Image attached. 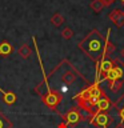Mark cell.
Masks as SVG:
<instances>
[{"label":"cell","instance_id":"9","mask_svg":"<svg viewBox=\"0 0 124 128\" xmlns=\"http://www.w3.org/2000/svg\"><path fill=\"white\" fill-rule=\"evenodd\" d=\"M108 18H110V20L112 23L115 24L118 28H122L124 27V11L122 10H114V11H111V14L108 15Z\"/></svg>","mask_w":124,"mask_h":128},{"label":"cell","instance_id":"15","mask_svg":"<svg viewBox=\"0 0 124 128\" xmlns=\"http://www.w3.org/2000/svg\"><path fill=\"white\" fill-rule=\"evenodd\" d=\"M90 7H91V10L94 11L95 14H99V12L103 11V8L106 6H104V3L102 2V0H92L91 4H90Z\"/></svg>","mask_w":124,"mask_h":128},{"label":"cell","instance_id":"22","mask_svg":"<svg viewBox=\"0 0 124 128\" xmlns=\"http://www.w3.org/2000/svg\"><path fill=\"white\" fill-rule=\"evenodd\" d=\"M58 128H68V124L64 122V123H60L59 126H58Z\"/></svg>","mask_w":124,"mask_h":128},{"label":"cell","instance_id":"6","mask_svg":"<svg viewBox=\"0 0 124 128\" xmlns=\"http://www.w3.org/2000/svg\"><path fill=\"white\" fill-rule=\"evenodd\" d=\"M62 119L68 124V127H76L78 124L82 122V115H80V110L78 107H72L67 111V114H62Z\"/></svg>","mask_w":124,"mask_h":128},{"label":"cell","instance_id":"20","mask_svg":"<svg viewBox=\"0 0 124 128\" xmlns=\"http://www.w3.org/2000/svg\"><path fill=\"white\" fill-rule=\"evenodd\" d=\"M118 112H119V116H120V119H122V122L124 123V108H119Z\"/></svg>","mask_w":124,"mask_h":128},{"label":"cell","instance_id":"8","mask_svg":"<svg viewBox=\"0 0 124 128\" xmlns=\"http://www.w3.org/2000/svg\"><path fill=\"white\" fill-rule=\"evenodd\" d=\"M112 104H114V103L111 102L110 96L104 92V95L100 98V100L98 102V104H96V107H95V114H98V112H108L112 107H114Z\"/></svg>","mask_w":124,"mask_h":128},{"label":"cell","instance_id":"4","mask_svg":"<svg viewBox=\"0 0 124 128\" xmlns=\"http://www.w3.org/2000/svg\"><path fill=\"white\" fill-rule=\"evenodd\" d=\"M112 63H114V67L110 71L106 80H122V82H124V62L119 58H115L112 59Z\"/></svg>","mask_w":124,"mask_h":128},{"label":"cell","instance_id":"21","mask_svg":"<svg viewBox=\"0 0 124 128\" xmlns=\"http://www.w3.org/2000/svg\"><path fill=\"white\" fill-rule=\"evenodd\" d=\"M102 2L104 3V6H106V7H107V6H111V4H112V3H114V2H115V0H102Z\"/></svg>","mask_w":124,"mask_h":128},{"label":"cell","instance_id":"17","mask_svg":"<svg viewBox=\"0 0 124 128\" xmlns=\"http://www.w3.org/2000/svg\"><path fill=\"white\" fill-rule=\"evenodd\" d=\"M12 127H14L12 122L0 111V128H12Z\"/></svg>","mask_w":124,"mask_h":128},{"label":"cell","instance_id":"16","mask_svg":"<svg viewBox=\"0 0 124 128\" xmlns=\"http://www.w3.org/2000/svg\"><path fill=\"white\" fill-rule=\"evenodd\" d=\"M108 82H110V90L114 92V94L119 92L122 90L123 84H124V82H122V80H108Z\"/></svg>","mask_w":124,"mask_h":128},{"label":"cell","instance_id":"10","mask_svg":"<svg viewBox=\"0 0 124 128\" xmlns=\"http://www.w3.org/2000/svg\"><path fill=\"white\" fill-rule=\"evenodd\" d=\"M110 32H111V30H108V31H107V36H106V40H104L103 54H102V55H104V56H108V58H110V56L116 51L115 44L112 43V42H110Z\"/></svg>","mask_w":124,"mask_h":128},{"label":"cell","instance_id":"24","mask_svg":"<svg viewBox=\"0 0 124 128\" xmlns=\"http://www.w3.org/2000/svg\"><path fill=\"white\" fill-rule=\"evenodd\" d=\"M120 56H122V59H124V47L120 50Z\"/></svg>","mask_w":124,"mask_h":128},{"label":"cell","instance_id":"5","mask_svg":"<svg viewBox=\"0 0 124 128\" xmlns=\"http://www.w3.org/2000/svg\"><path fill=\"white\" fill-rule=\"evenodd\" d=\"M91 124H94L98 128H108L114 123V118L111 115H108L107 112H98L92 116V119L90 120Z\"/></svg>","mask_w":124,"mask_h":128},{"label":"cell","instance_id":"2","mask_svg":"<svg viewBox=\"0 0 124 128\" xmlns=\"http://www.w3.org/2000/svg\"><path fill=\"white\" fill-rule=\"evenodd\" d=\"M32 42H34V46H35V50H36V55H38V60H39L40 70H42V75H43V82H44V86H46V90H47V94H44V95L42 96V102L46 104V107H48L50 110L55 111L58 115H62V114H60V112L58 111V106H59L60 103H62L63 96H62V94H60V92L52 90L51 86L48 84V76L46 75V71H44L42 59H40L39 48H38V44H36V38H35V36L32 38Z\"/></svg>","mask_w":124,"mask_h":128},{"label":"cell","instance_id":"19","mask_svg":"<svg viewBox=\"0 0 124 128\" xmlns=\"http://www.w3.org/2000/svg\"><path fill=\"white\" fill-rule=\"evenodd\" d=\"M112 106H114L116 110H119V108H124V92H123V95L119 98V100H116Z\"/></svg>","mask_w":124,"mask_h":128},{"label":"cell","instance_id":"3","mask_svg":"<svg viewBox=\"0 0 124 128\" xmlns=\"http://www.w3.org/2000/svg\"><path fill=\"white\" fill-rule=\"evenodd\" d=\"M104 95V91L100 88V82H95L94 84H88L87 88H84L82 92H79L76 96H74V100L80 102V100H90V102L96 107V104L100 100V98Z\"/></svg>","mask_w":124,"mask_h":128},{"label":"cell","instance_id":"12","mask_svg":"<svg viewBox=\"0 0 124 128\" xmlns=\"http://www.w3.org/2000/svg\"><path fill=\"white\" fill-rule=\"evenodd\" d=\"M12 52H14V46L8 40L0 42V58H6V56L11 55Z\"/></svg>","mask_w":124,"mask_h":128},{"label":"cell","instance_id":"7","mask_svg":"<svg viewBox=\"0 0 124 128\" xmlns=\"http://www.w3.org/2000/svg\"><path fill=\"white\" fill-rule=\"evenodd\" d=\"M68 66H70V70H67V71L62 75V82H63L64 84H67V86H71V84H74V83L78 82V79H79V78H82L87 84H90V83H88V80L84 78V76L80 75V72L76 71V70H75V67L72 66L71 63L68 64Z\"/></svg>","mask_w":124,"mask_h":128},{"label":"cell","instance_id":"13","mask_svg":"<svg viewBox=\"0 0 124 128\" xmlns=\"http://www.w3.org/2000/svg\"><path fill=\"white\" fill-rule=\"evenodd\" d=\"M18 54H19V56H20L22 59H28V58L31 56V54H32L31 47L28 46V44H23V46H20V47H19Z\"/></svg>","mask_w":124,"mask_h":128},{"label":"cell","instance_id":"23","mask_svg":"<svg viewBox=\"0 0 124 128\" xmlns=\"http://www.w3.org/2000/svg\"><path fill=\"white\" fill-rule=\"evenodd\" d=\"M115 128H124V123H123V122L118 123V124H116V126H115Z\"/></svg>","mask_w":124,"mask_h":128},{"label":"cell","instance_id":"18","mask_svg":"<svg viewBox=\"0 0 124 128\" xmlns=\"http://www.w3.org/2000/svg\"><path fill=\"white\" fill-rule=\"evenodd\" d=\"M72 36H74V31H72L70 27H66V28H64V30L62 31V38H63V39L70 40Z\"/></svg>","mask_w":124,"mask_h":128},{"label":"cell","instance_id":"25","mask_svg":"<svg viewBox=\"0 0 124 128\" xmlns=\"http://www.w3.org/2000/svg\"><path fill=\"white\" fill-rule=\"evenodd\" d=\"M122 3H123V6H124V0H122Z\"/></svg>","mask_w":124,"mask_h":128},{"label":"cell","instance_id":"14","mask_svg":"<svg viewBox=\"0 0 124 128\" xmlns=\"http://www.w3.org/2000/svg\"><path fill=\"white\" fill-rule=\"evenodd\" d=\"M64 23V16L59 12H55L54 15L51 16V24L54 27H60L62 24Z\"/></svg>","mask_w":124,"mask_h":128},{"label":"cell","instance_id":"11","mask_svg":"<svg viewBox=\"0 0 124 128\" xmlns=\"http://www.w3.org/2000/svg\"><path fill=\"white\" fill-rule=\"evenodd\" d=\"M0 92H2L3 102L6 103L7 106H12V104L16 103V100H18V96H16L15 92H12V91H4L3 88H0Z\"/></svg>","mask_w":124,"mask_h":128},{"label":"cell","instance_id":"1","mask_svg":"<svg viewBox=\"0 0 124 128\" xmlns=\"http://www.w3.org/2000/svg\"><path fill=\"white\" fill-rule=\"evenodd\" d=\"M80 51H83L88 58H91L95 62V66L99 63L104 48V38L98 30H92L82 42L78 43Z\"/></svg>","mask_w":124,"mask_h":128}]
</instances>
